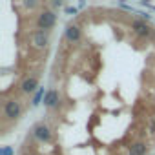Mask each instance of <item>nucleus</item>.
Wrapping results in <instances>:
<instances>
[{
    "label": "nucleus",
    "mask_w": 155,
    "mask_h": 155,
    "mask_svg": "<svg viewBox=\"0 0 155 155\" xmlns=\"http://www.w3.org/2000/svg\"><path fill=\"white\" fill-rule=\"evenodd\" d=\"M148 151V146L144 142H133L131 146H128V155H146Z\"/></svg>",
    "instance_id": "nucleus-9"
},
{
    "label": "nucleus",
    "mask_w": 155,
    "mask_h": 155,
    "mask_svg": "<svg viewBox=\"0 0 155 155\" xmlns=\"http://www.w3.org/2000/svg\"><path fill=\"white\" fill-rule=\"evenodd\" d=\"M49 44V35L48 31H42V29H37L31 33V46L35 49H46Z\"/></svg>",
    "instance_id": "nucleus-5"
},
{
    "label": "nucleus",
    "mask_w": 155,
    "mask_h": 155,
    "mask_svg": "<svg viewBox=\"0 0 155 155\" xmlns=\"http://www.w3.org/2000/svg\"><path fill=\"white\" fill-rule=\"evenodd\" d=\"M53 8H62V2H60V0H55V2H53Z\"/></svg>",
    "instance_id": "nucleus-15"
},
{
    "label": "nucleus",
    "mask_w": 155,
    "mask_h": 155,
    "mask_svg": "<svg viewBox=\"0 0 155 155\" xmlns=\"http://www.w3.org/2000/svg\"><path fill=\"white\" fill-rule=\"evenodd\" d=\"M28 155H37V153H28Z\"/></svg>",
    "instance_id": "nucleus-16"
},
{
    "label": "nucleus",
    "mask_w": 155,
    "mask_h": 155,
    "mask_svg": "<svg viewBox=\"0 0 155 155\" xmlns=\"http://www.w3.org/2000/svg\"><path fill=\"white\" fill-rule=\"evenodd\" d=\"M38 79H37V77L35 75H31V77H26V79L22 81V84H20V91L22 93H26V95H29V93H37L38 91Z\"/></svg>",
    "instance_id": "nucleus-6"
},
{
    "label": "nucleus",
    "mask_w": 155,
    "mask_h": 155,
    "mask_svg": "<svg viewBox=\"0 0 155 155\" xmlns=\"http://www.w3.org/2000/svg\"><path fill=\"white\" fill-rule=\"evenodd\" d=\"M38 6H40V4H38V2H33V0H29V2H24V8H26V9H37Z\"/></svg>",
    "instance_id": "nucleus-13"
},
{
    "label": "nucleus",
    "mask_w": 155,
    "mask_h": 155,
    "mask_svg": "<svg viewBox=\"0 0 155 155\" xmlns=\"http://www.w3.org/2000/svg\"><path fill=\"white\" fill-rule=\"evenodd\" d=\"M140 4H142L144 8H148V9H151V11H155V6H153V4H148V2H146V0H142V2H140Z\"/></svg>",
    "instance_id": "nucleus-14"
},
{
    "label": "nucleus",
    "mask_w": 155,
    "mask_h": 155,
    "mask_svg": "<svg viewBox=\"0 0 155 155\" xmlns=\"http://www.w3.org/2000/svg\"><path fill=\"white\" fill-rule=\"evenodd\" d=\"M0 155H15V151L11 146H2L0 148Z\"/></svg>",
    "instance_id": "nucleus-11"
},
{
    "label": "nucleus",
    "mask_w": 155,
    "mask_h": 155,
    "mask_svg": "<svg viewBox=\"0 0 155 155\" xmlns=\"http://www.w3.org/2000/svg\"><path fill=\"white\" fill-rule=\"evenodd\" d=\"M22 115V104L18 99H8L4 102V119L6 120H17Z\"/></svg>",
    "instance_id": "nucleus-2"
},
{
    "label": "nucleus",
    "mask_w": 155,
    "mask_h": 155,
    "mask_svg": "<svg viewBox=\"0 0 155 155\" xmlns=\"http://www.w3.org/2000/svg\"><path fill=\"white\" fill-rule=\"evenodd\" d=\"M131 31L137 35V37H140V38H151L153 37V29L146 24V20H142V18H135V20H131Z\"/></svg>",
    "instance_id": "nucleus-3"
},
{
    "label": "nucleus",
    "mask_w": 155,
    "mask_h": 155,
    "mask_svg": "<svg viewBox=\"0 0 155 155\" xmlns=\"http://www.w3.org/2000/svg\"><path fill=\"white\" fill-rule=\"evenodd\" d=\"M64 37H66V40L69 44H77L82 38V31H81V28L77 26V24H68L66 31H64Z\"/></svg>",
    "instance_id": "nucleus-7"
},
{
    "label": "nucleus",
    "mask_w": 155,
    "mask_h": 155,
    "mask_svg": "<svg viewBox=\"0 0 155 155\" xmlns=\"http://www.w3.org/2000/svg\"><path fill=\"white\" fill-rule=\"evenodd\" d=\"M58 99H60V95H58L57 90H48L46 97H44V106L46 108H55L58 104Z\"/></svg>",
    "instance_id": "nucleus-8"
},
{
    "label": "nucleus",
    "mask_w": 155,
    "mask_h": 155,
    "mask_svg": "<svg viewBox=\"0 0 155 155\" xmlns=\"http://www.w3.org/2000/svg\"><path fill=\"white\" fill-rule=\"evenodd\" d=\"M153 122H155V117H153Z\"/></svg>",
    "instance_id": "nucleus-17"
},
{
    "label": "nucleus",
    "mask_w": 155,
    "mask_h": 155,
    "mask_svg": "<svg viewBox=\"0 0 155 155\" xmlns=\"http://www.w3.org/2000/svg\"><path fill=\"white\" fill-rule=\"evenodd\" d=\"M44 97H46V91H44V88H38V91L33 95V101H31V106L33 108H37L42 101H44Z\"/></svg>",
    "instance_id": "nucleus-10"
},
{
    "label": "nucleus",
    "mask_w": 155,
    "mask_h": 155,
    "mask_svg": "<svg viewBox=\"0 0 155 155\" xmlns=\"http://www.w3.org/2000/svg\"><path fill=\"white\" fill-rule=\"evenodd\" d=\"M33 137H35L37 140H40V142H51L53 133H51V130H49V126H48V124L38 122V124H35V126H33Z\"/></svg>",
    "instance_id": "nucleus-4"
},
{
    "label": "nucleus",
    "mask_w": 155,
    "mask_h": 155,
    "mask_svg": "<svg viewBox=\"0 0 155 155\" xmlns=\"http://www.w3.org/2000/svg\"><path fill=\"white\" fill-rule=\"evenodd\" d=\"M64 11H66V15H77V13H79V8H75V6H66Z\"/></svg>",
    "instance_id": "nucleus-12"
},
{
    "label": "nucleus",
    "mask_w": 155,
    "mask_h": 155,
    "mask_svg": "<svg viewBox=\"0 0 155 155\" xmlns=\"http://www.w3.org/2000/svg\"><path fill=\"white\" fill-rule=\"evenodd\" d=\"M55 24H57V13H55V11H51V9H42V11L38 13V17H37V26H38V29L49 31V29L55 28Z\"/></svg>",
    "instance_id": "nucleus-1"
}]
</instances>
